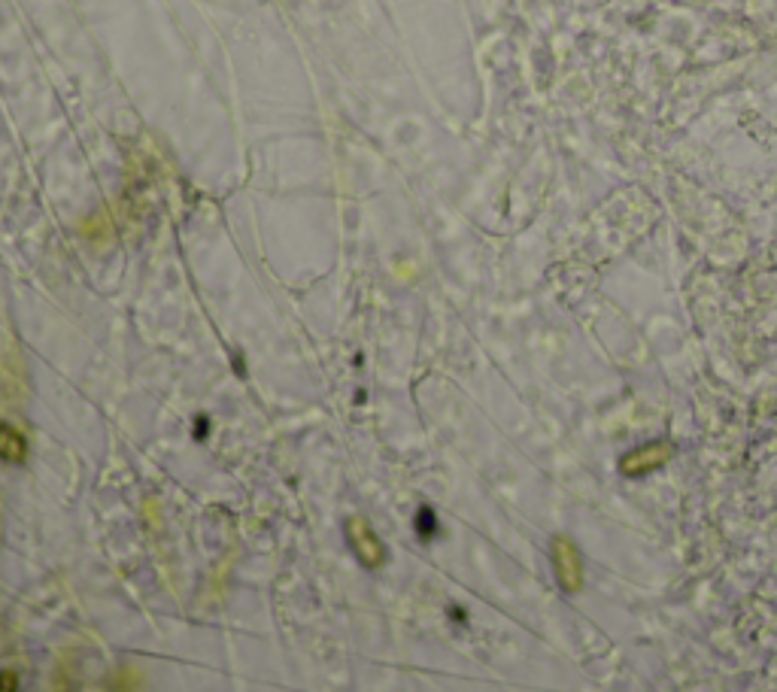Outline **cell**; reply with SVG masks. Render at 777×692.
Segmentation results:
<instances>
[{
  "mask_svg": "<svg viewBox=\"0 0 777 692\" xmlns=\"http://www.w3.org/2000/svg\"><path fill=\"white\" fill-rule=\"evenodd\" d=\"M668 456H671V450H668L665 444L644 447V450H638V453H632V456H626V459H623V474H629V477H641V474H647V471H653V468L665 465V462H668Z\"/></svg>",
  "mask_w": 777,
  "mask_h": 692,
  "instance_id": "obj_3",
  "label": "cell"
},
{
  "mask_svg": "<svg viewBox=\"0 0 777 692\" xmlns=\"http://www.w3.org/2000/svg\"><path fill=\"white\" fill-rule=\"evenodd\" d=\"M553 568H556V580L565 592H577L583 586V559L568 538L553 541Z\"/></svg>",
  "mask_w": 777,
  "mask_h": 692,
  "instance_id": "obj_2",
  "label": "cell"
},
{
  "mask_svg": "<svg viewBox=\"0 0 777 692\" xmlns=\"http://www.w3.org/2000/svg\"><path fill=\"white\" fill-rule=\"evenodd\" d=\"M416 529H419V535H422V538H431V535L438 532L435 513H431L428 507H422V510H419V516H416Z\"/></svg>",
  "mask_w": 777,
  "mask_h": 692,
  "instance_id": "obj_5",
  "label": "cell"
},
{
  "mask_svg": "<svg viewBox=\"0 0 777 692\" xmlns=\"http://www.w3.org/2000/svg\"><path fill=\"white\" fill-rule=\"evenodd\" d=\"M0 459L10 465H22L28 459V441L10 422H0Z\"/></svg>",
  "mask_w": 777,
  "mask_h": 692,
  "instance_id": "obj_4",
  "label": "cell"
},
{
  "mask_svg": "<svg viewBox=\"0 0 777 692\" xmlns=\"http://www.w3.org/2000/svg\"><path fill=\"white\" fill-rule=\"evenodd\" d=\"M0 692H19V674L16 671H0Z\"/></svg>",
  "mask_w": 777,
  "mask_h": 692,
  "instance_id": "obj_6",
  "label": "cell"
},
{
  "mask_svg": "<svg viewBox=\"0 0 777 692\" xmlns=\"http://www.w3.org/2000/svg\"><path fill=\"white\" fill-rule=\"evenodd\" d=\"M347 541H350L353 553L359 556V562H362L368 571H377V568L386 562L383 541H380L377 532L368 526V519H362V516L347 519Z\"/></svg>",
  "mask_w": 777,
  "mask_h": 692,
  "instance_id": "obj_1",
  "label": "cell"
}]
</instances>
